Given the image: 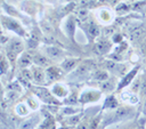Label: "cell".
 <instances>
[{
  "instance_id": "obj_3",
  "label": "cell",
  "mask_w": 146,
  "mask_h": 129,
  "mask_svg": "<svg viewBox=\"0 0 146 129\" xmlns=\"http://www.w3.org/2000/svg\"><path fill=\"white\" fill-rule=\"evenodd\" d=\"M3 23H5V25H6V26H7L9 30H13V31L17 32L18 34H24L23 29L19 26V24H18L16 21L10 19V18H7L6 21H3Z\"/></svg>"
},
{
  "instance_id": "obj_11",
  "label": "cell",
  "mask_w": 146,
  "mask_h": 129,
  "mask_svg": "<svg viewBox=\"0 0 146 129\" xmlns=\"http://www.w3.org/2000/svg\"><path fill=\"white\" fill-rule=\"evenodd\" d=\"M136 72H137V68H135V70H132L121 82H120V86H119V88H123V87H125L127 84H129L130 83V81H131V79L133 78V75L136 74Z\"/></svg>"
},
{
  "instance_id": "obj_14",
  "label": "cell",
  "mask_w": 146,
  "mask_h": 129,
  "mask_svg": "<svg viewBox=\"0 0 146 129\" xmlns=\"http://www.w3.org/2000/svg\"><path fill=\"white\" fill-rule=\"evenodd\" d=\"M44 79V75H43V72L40 71L39 68H35L34 70V80L36 82H42Z\"/></svg>"
},
{
  "instance_id": "obj_7",
  "label": "cell",
  "mask_w": 146,
  "mask_h": 129,
  "mask_svg": "<svg viewBox=\"0 0 146 129\" xmlns=\"http://www.w3.org/2000/svg\"><path fill=\"white\" fill-rule=\"evenodd\" d=\"M108 49H110V43L107 41H105V40H102L96 45V50L99 54H104V53L108 51Z\"/></svg>"
},
{
  "instance_id": "obj_16",
  "label": "cell",
  "mask_w": 146,
  "mask_h": 129,
  "mask_svg": "<svg viewBox=\"0 0 146 129\" xmlns=\"http://www.w3.org/2000/svg\"><path fill=\"white\" fill-rule=\"evenodd\" d=\"M116 106H117V102H116V99H115L113 96L108 97V99L106 100L105 107H116Z\"/></svg>"
},
{
  "instance_id": "obj_17",
  "label": "cell",
  "mask_w": 146,
  "mask_h": 129,
  "mask_svg": "<svg viewBox=\"0 0 146 129\" xmlns=\"http://www.w3.org/2000/svg\"><path fill=\"white\" fill-rule=\"evenodd\" d=\"M94 78H95L96 80H99V81L106 80V79H107V73L104 72V71H99V72L95 73V76H94Z\"/></svg>"
},
{
  "instance_id": "obj_2",
  "label": "cell",
  "mask_w": 146,
  "mask_h": 129,
  "mask_svg": "<svg viewBox=\"0 0 146 129\" xmlns=\"http://www.w3.org/2000/svg\"><path fill=\"white\" fill-rule=\"evenodd\" d=\"M130 114H131V110L130 108H128V107H120L116 111H114V113H113V120L114 121L122 120V119L128 118Z\"/></svg>"
},
{
  "instance_id": "obj_13",
  "label": "cell",
  "mask_w": 146,
  "mask_h": 129,
  "mask_svg": "<svg viewBox=\"0 0 146 129\" xmlns=\"http://www.w3.org/2000/svg\"><path fill=\"white\" fill-rule=\"evenodd\" d=\"M146 34V30H144V29H138V30H136L133 33H132V39L133 40H138V39H141L144 35Z\"/></svg>"
},
{
  "instance_id": "obj_5",
  "label": "cell",
  "mask_w": 146,
  "mask_h": 129,
  "mask_svg": "<svg viewBox=\"0 0 146 129\" xmlns=\"http://www.w3.org/2000/svg\"><path fill=\"white\" fill-rule=\"evenodd\" d=\"M36 122H38V116H36V118H35V116L30 118V119L25 120V121L21 124L19 129H31V128H33V127L36 124Z\"/></svg>"
},
{
  "instance_id": "obj_6",
  "label": "cell",
  "mask_w": 146,
  "mask_h": 129,
  "mask_svg": "<svg viewBox=\"0 0 146 129\" xmlns=\"http://www.w3.org/2000/svg\"><path fill=\"white\" fill-rule=\"evenodd\" d=\"M75 64H76V59L67 58V59H65V61L62 63V68H63L64 71L68 72V71H71V70L75 66Z\"/></svg>"
},
{
  "instance_id": "obj_19",
  "label": "cell",
  "mask_w": 146,
  "mask_h": 129,
  "mask_svg": "<svg viewBox=\"0 0 146 129\" xmlns=\"http://www.w3.org/2000/svg\"><path fill=\"white\" fill-rule=\"evenodd\" d=\"M140 92L141 95H146V81L141 84V88H140Z\"/></svg>"
},
{
  "instance_id": "obj_1",
  "label": "cell",
  "mask_w": 146,
  "mask_h": 129,
  "mask_svg": "<svg viewBox=\"0 0 146 129\" xmlns=\"http://www.w3.org/2000/svg\"><path fill=\"white\" fill-rule=\"evenodd\" d=\"M22 49H23L22 42H21L19 40H13V41L9 43V46L7 47V55H8V57H9L10 59H14V58L17 56V54H18Z\"/></svg>"
},
{
  "instance_id": "obj_21",
  "label": "cell",
  "mask_w": 146,
  "mask_h": 129,
  "mask_svg": "<svg viewBox=\"0 0 146 129\" xmlns=\"http://www.w3.org/2000/svg\"><path fill=\"white\" fill-rule=\"evenodd\" d=\"M80 120V116H75V118H71L70 119V123H75L76 121Z\"/></svg>"
},
{
  "instance_id": "obj_12",
  "label": "cell",
  "mask_w": 146,
  "mask_h": 129,
  "mask_svg": "<svg viewBox=\"0 0 146 129\" xmlns=\"http://www.w3.org/2000/svg\"><path fill=\"white\" fill-rule=\"evenodd\" d=\"M88 71H89V66L87 64H81V65L78 66V68L75 71V74H78V75H84Z\"/></svg>"
},
{
  "instance_id": "obj_4",
  "label": "cell",
  "mask_w": 146,
  "mask_h": 129,
  "mask_svg": "<svg viewBox=\"0 0 146 129\" xmlns=\"http://www.w3.org/2000/svg\"><path fill=\"white\" fill-rule=\"evenodd\" d=\"M46 50H47V55L49 57H52V58H58V57H60L63 55L62 50L59 48H57V47H47Z\"/></svg>"
},
{
  "instance_id": "obj_8",
  "label": "cell",
  "mask_w": 146,
  "mask_h": 129,
  "mask_svg": "<svg viewBox=\"0 0 146 129\" xmlns=\"http://www.w3.org/2000/svg\"><path fill=\"white\" fill-rule=\"evenodd\" d=\"M33 62L36 65H39V66H44V65H48L49 64V61L47 59V57H44L42 55H39V54H36V55L33 56Z\"/></svg>"
},
{
  "instance_id": "obj_23",
  "label": "cell",
  "mask_w": 146,
  "mask_h": 129,
  "mask_svg": "<svg viewBox=\"0 0 146 129\" xmlns=\"http://www.w3.org/2000/svg\"><path fill=\"white\" fill-rule=\"evenodd\" d=\"M105 84H107V83H105ZM113 87V84H111V82H110V84H108V89H111ZM102 88L103 89H107V86H102Z\"/></svg>"
},
{
  "instance_id": "obj_15",
  "label": "cell",
  "mask_w": 146,
  "mask_h": 129,
  "mask_svg": "<svg viewBox=\"0 0 146 129\" xmlns=\"http://www.w3.org/2000/svg\"><path fill=\"white\" fill-rule=\"evenodd\" d=\"M88 31H89L90 35H92V37H97V35L99 34V30H98V27H97L95 24H89Z\"/></svg>"
},
{
  "instance_id": "obj_22",
  "label": "cell",
  "mask_w": 146,
  "mask_h": 129,
  "mask_svg": "<svg viewBox=\"0 0 146 129\" xmlns=\"http://www.w3.org/2000/svg\"><path fill=\"white\" fill-rule=\"evenodd\" d=\"M79 15H80V16L83 18V17H86V16H87V11H86V10H80Z\"/></svg>"
},
{
  "instance_id": "obj_24",
  "label": "cell",
  "mask_w": 146,
  "mask_h": 129,
  "mask_svg": "<svg viewBox=\"0 0 146 129\" xmlns=\"http://www.w3.org/2000/svg\"><path fill=\"white\" fill-rule=\"evenodd\" d=\"M145 107H146V100H145Z\"/></svg>"
},
{
  "instance_id": "obj_10",
  "label": "cell",
  "mask_w": 146,
  "mask_h": 129,
  "mask_svg": "<svg viewBox=\"0 0 146 129\" xmlns=\"http://www.w3.org/2000/svg\"><path fill=\"white\" fill-rule=\"evenodd\" d=\"M47 75L51 80H56V79H59L60 78V72L56 67H50V68L47 70Z\"/></svg>"
},
{
  "instance_id": "obj_20",
  "label": "cell",
  "mask_w": 146,
  "mask_h": 129,
  "mask_svg": "<svg viewBox=\"0 0 146 129\" xmlns=\"http://www.w3.org/2000/svg\"><path fill=\"white\" fill-rule=\"evenodd\" d=\"M78 129H90V128H89V126H88L87 123H84V122H82L81 124H79V127H78Z\"/></svg>"
},
{
  "instance_id": "obj_9",
  "label": "cell",
  "mask_w": 146,
  "mask_h": 129,
  "mask_svg": "<svg viewBox=\"0 0 146 129\" xmlns=\"http://www.w3.org/2000/svg\"><path fill=\"white\" fill-rule=\"evenodd\" d=\"M33 61V58L32 57H30V55L29 54H24L22 57H19V59H18V63H19V65L22 66V67H25V66H29L30 64H31V62Z\"/></svg>"
},
{
  "instance_id": "obj_18",
  "label": "cell",
  "mask_w": 146,
  "mask_h": 129,
  "mask_svg": "<svg viewBox=\"0 0 146 129\" xmlns=\"http://www.w3.org/2000/svg\"><path fill=\"white\" fill-rule=\"evenodd\" d=\"M6 68H7V65H6V61H5V58H2V59H1V71H2V73H5Z\"/></svg>"
}]
</instances>
